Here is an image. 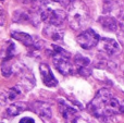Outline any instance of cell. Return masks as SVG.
Returning <instances> with one entry per match:
<instances>
[{
	"label": "cell",
	"mask_w": 124,
	"mask_h": 123,
	"mask_svg": "<svg viewBox=\"0 0 124 123\" xmlns=\"http://www.w3.org/2000/svg\"><path fill=\"white\" fill-rule=\"evenodd\" d=\"M121 105L116 98L112 97L108 88H101L96 94L95 98L89 102L87 109L94 117L100 120H109L120 112Z\"/></svg>",
	"instance_id": "cell-1"
},
{
	"label": "cell",
	"mask_w": 124,
	"mask_h": 123,
	"mask_svg": "<svg viewBox=\"0 0 124 123\" xmlns=\"http://www.w3.org/2000/svg\"><path fill=\"white\" fill-rule=\"evenodd\" d=\"M68 19L73 30L77 31L84 27L89 21V12L86 4L78 0H73L69 6Z\"/></svg>",
	"instance_id": "cell-2"
},
{
	"label": "cell",
	"mask_w": 124,
	"mask_h": 123,
	"mask_svg": "<svg viewBox=\"0 0 124 123\" xmlns=\"http://www.w3.org/2000/svg\"><path fill=\"white\" fill-rule=\"evenodd\" d=\"M52 60L54 64L59 72L63 75H69L73 72V67L70 62V54L59 46H52Z\"/></svg>",
	"instance_id": "cell-3"
},
{
	"label": "cell",
	"mask_w": 124,
	"mask_h": 123,
	"mask_svg": "<svg viewBox=\"0 0 124 123\" xmlns=\"http://www.w3.org/2000/svg\"><path fill=\"white\" fill-rule=\"evenodd\" d=\"M68 17V13H65L61 9H49V8H43L40 11V19L47 24H52V25L60 26L63 24V22Z\"/></svg>",
	"instance_id": "cell-4"
},
{
	"label": "cell",
	"mask_w": 124,
	"mask_h": 123,
	"mask_svg": "<svg viewBox=\"0 0 124 123\" xmlns=\"http://www.w3.org/2000/svg\"><path fill=\"white\" fill-rule=\"evenodd\" d=\"M76 40L82 48H84V49H92L95 46H98L100 37H99V35L94 30L88 28L85 32H83L82 34L78 35Z\"/></svg>",
	"instance_id": "cell-5"
},
{
	"label": "cell",
	"mask_w": 124,
	"mask_h": 123,
	"mask_svg": "<svg viewBox=\"0 0 124 123\" xmlns=\"http://www.w3.org/2000/svg\"><path fill=\"white\" fill-rule=\"evenodd\" d=\"M30 108L45 121H49L52 118L51 107L45 101H33L30 105Z\"/></svg>",
	"instance_id": "cell-6"
},
{
	"label": "cell",
	"mask_w": 124,
	"mask_h": 123,
	"mask_svg": "<svg viewBox=\"0 0 124 123\" xmlns=\"http://www.w3.org/2000/svg\"><path fill=\"white\" fill-rule=\"evenodd\" d=\"M98 48L108 56H116L120 54V45L112 38H101L98 43Z\"/></svg>",
	"instance_id": "cell-7"
},
{
	"label": "cell",
	"mask_w": 124,
	"mask_h": 123,
	"mask_svg": "<svg viewBox=\"0 0 124 123\" xmlns=\"http://www.w3.org/2000/svg\"><path fill=\"white\" fill-rule=\"evenodd\" d=\"M39 72L41 75V80L43 83L48 87H56L58 85V81L54 77V75L52 74L51 70H50L49 65L46 63H41L39 65Z\"/></svg>",
	"instance_id": "cell-8"
},
{
	"label": "cell",
	"mask_w": 124,
	"mask_h": 123,
	"mask_svg": "<svg viewBox=\"0 0 124 123\" xmlns=\"http://www.w3.org/2000/svg\"><path fill=\"white\" fill-rule=\"evenodd\" d=\"M43 34L47 37L48 39L52 41H57L60 43L63 40L64 37V32L62 30L59 28V26L57 25H52V24H47L45 28L43 30Z\"/></svg>",
	"instance_id": "cell-9"
},
{
	"label": "cell",
	"mask_w": 124,
	"mask_h": 123,
	"mask_svg": "<svg viewBox=\"0 0 124 123\" xmlns=\"http://www.w3.org/2000/svg\"><path fill=\"white\" fill-rule=\"evenodd\" d=\"M58 105H59V110H60V113L62 115V117L65 120L71 121L73 123L74 119L78 115L76 109H74L73 107H71L70 105H68L66 102L62 101V100H59Z\"/></svg>",
	"instance_id": "cell-10"
},
{
	"label": "cell",
	"mask_w": 124,
	"mask_h": 123,
	"mask_svg": "<svg viewBox=\"0 0 124 123\" xmlns=\"http://www.w3.org/2000/svg\"><path fill=\"white\" fill-rule=\"evenodd\" d=\"M21 92H22V88L20 86H14V87H11V88L3 91L1 94V104L6 105L8 102L15 100L17 96L21 94Z\"/></svg>",
	"instance_id": "cell-11"
},
{
	"label": "cell",
	"mask_w": 124,
	"mask_h": 123,
	"mask_svg": "<svg viewBox=\"0 0 124 123\" xmlns=\"http://www.w3.org/2000/svg\"><path fill=\"white\" fill-rule=\"evenodd\" d=\"M99 23L106 31H109V32H116L119 30V23L113 16L103 15L99 17Z\"/></svg>",
	"instance_id": "cell-12"
},
{
	"label": "cell",
	"mask_w": 124,
	"mask_h": 123,
	"mask_svg": "<svg viewBox=\"0 0 124 123\" xmlns=\"http://www.w3.org/2000/svg\"><path fill=\"white\" fill-rule=\"evenodd\" d=\"M27 108H28V106L23 101L13 102V104H11L7 108V115H10V117H15V115H19L22 112H24Z\"/></svg>",
	"instance_id": "cell-13"
},
{
	"label": "cell",
	"mask_w": 124,
	"mask_h": 123,
	"mask_svg": "<svg viewBox=\"0 0 124 123\" xmlns=\"http://www.w3.org/2000/svg\"><path fill=\"white\" fill-rule=\"evenodd\" d=\"M11 36L14 39H16L17 41L22 43L25 46H33L34 45V38L31 36L27 33H23V32H12L11 33Z\"/></svg>",
	"instance_id": "cell-14"
},
{
	"label": "cell",
	"mask_w": 124,
	"mask_h": 123,
	"mask_svg": "<svg viewBox=\"0 0 124 123\" xmlns=\"http://www.w3.org/2000/svg\"><path fill=\"white\" fill-rule=\"evenodd\" d=\"M33 19V16L26 11L17 10L13 13V21L14 22H28Z\"/></svg>",
	"instance_id": "cell-15"
},
{
	"label": "cell",
	"mask_w": 124,
	"mask_h": 123,
	"mask_svg": "<svg viewBox=\"0 0 124 123\" xmlns=\"http://www.w3.org/2000/svg\"><path fill=\"white\" fill-rule=\"evenodd\" d=\"M74 62H75V64H76L77 69H78V71H79V70H82V69L88 68L90 61H89V59L88 58L82 56V54H76L75 58H74Z\"/></svg>",
	"instance_id": "cell-16"
},
{
	"label": "cell",
	"mask_w": 124,
	"mask_h": 123,
	"mask_svg": "<svg viewBox=\"0 0 124 123\" xmlns=\"http://www.w3.org/2000/svg\"><path fill=\"white\" fill-rule=\"evenodd\" d=\"M14 50H15L14 44L11 43V41L7 44V49L3 50V54H2V58H3V61H4V60H9V59L12 58V56L14 54Z\"/></svg>",
	"instance_id": "cell-17"
},
{
	"label": "cell",
	"mask_w": 124,
	"mask_h": 123,
	"mask_svg": "<svg viewBox=\"0 0 124 123\" xmlns=\"http://www.w3.org/2000/svg\"><path fill=\"white\" fill-rule=\"evenodd\" d=\"M1 72H2V75L6 76V77H9V76L12 75V67L11 64H9L8 60H4L2 62V67H1Z\"/></svg>",
	"instance_id": "cell-18"
},
{
	"label": "cell",
	"mask_w": 124,
	"mask_h": 123,
	"mask_svg": "<svg viewBox=\"0 0 124 123\" xmlns=\"http://www.w3.org/2000/svg\"><path fill=\"white\" fill-rule=\"evenodd\" d=\"M119 27H120V32H119V38H120L121 43L124 45V17L122 20V22H121V24L119 25Z\"/></svg>",
	"instance_id": "cell-19"
},
{
	"label": "cell",
	"mask_w": 124,
	"mask_h": 123,
	"mask_svg": "<svg viewBox=\"0 0 124 123\" xmlns=\"http://www.w3.org/2000/svg\"><path fill=\"white\" fill-rule=\"evenodd\" d=\"M73 123H89V122H88L87 120H85L84 118H81V117H78V115H77V117L74 119Z\"/></svg>",
	"instance_id": "cell-20"
},
{
	"label": "cell",
	"mask_w": 124,
	"mask_h": 123,
	"mask_svg": "<svg viewBox=\"0 0 124 123\" xmlns=\"http://www.w3.org/2000/svg\"><path fill=\"white\" fill-rule=\"evenodd\" d=\"M19 123H35V121L32 118H23L22 120H20Z\"/></svg>",
	"instance_id": "cell-21"
},
{
	"label": "cell",
	"mask_w": 124,
	"mask_h": 123,
	"mask_svg": "<svg viewBox=\"0 0 124 123\" xmlns=\"http://www.w3.org/2000/svg\"><path fill=\"white\" fill-rule=\"evenodd\" d=\"M4 23V15H3V11H1V25H3Z\"/></svg>",
	"instance_id": "cell-22"
},
{
	"label": "cell",
	"mask_w": 124,
	"mask_h": 123,
	"mask_svg": "<svg viewBox=\"0 0 124 123\" xmlns=\"http://www.w3.org/2000/svg\"><path fill=\"white\" fill-rule=\"evenodd\" d=\"M33 1H36V0H22L23 3H30V2H33Z\"/></svg>",
	"instance_id": "cell-23"
},
{
	"label": "cell",
	"mask_w": 124,
	"mask_h": 123,
	"mask_svg": "<svg viewBox=\"0 0 124 123\" xmlns=\"http://www.w3.org/2000/svg\"><path fill=\"white\" fill-rule=\"evenodd\" d=\"M120 112L124 115V106H121V107H120Z\"/></svg>",
	"instance_id": "cell-24"
}]
</instances>
